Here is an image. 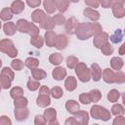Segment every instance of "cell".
I'll return each mask as SVG.
<instances>
[{
	"mask_svg": "<svg viewBox=\"0 0 125 125\" xmlns=\"http://www.w3.org/2000/svg\"><path fill=\"white\" fill-rule=\"evenodd\" d=\"M99 3L104 8H110L112 5V0H99Z\"/></svg>",
	"mask_w": 125,
	"mask_h": 125,
	"instance_id": "6f0895ef",
	"label": "cell"
},
{
	"mask_svg": "<svg viewBox=\"0 0 125 125\" xmlns=\"http://www.w3.org/2000/svg\"><path fill=\"white\" fill-rule=\"evenodd\" d=\"M36 104L40 107H46L51 104V99L49 95H39L36 100Z\"/></svg>",
	"mask_w": 125,
	"mask_h": 125,
	"instance_id": "44dd1931",
	"label": "cell"
},
{
	"mask_svg": "<svg viewBox=\"0 0 125 125\" xmlns=\"http://www.w3.org/2000/svg\"><path fill=\"white\" fill-rule=\"evenodd\" d=\"M90 113H91L93 118H95V119H102L104 121H107L111 117L110 112L105 107H104L102 105H98V104H95V105H93L91 107Z\"/></svg>",
	"mask_w": 125,
	"mask_h": 125,
	"instance_id": "6da1fadb",
	"label": "cell"
},
{
	"mask_svg": "<svg viewBox=\"0 0 125 125\" xmlns=\"http://www.w3.org/2000/svg\"><path fill=\"white\" fill-rule=\"evenodd\" d=\"M117 117L113 120V125H124L125 124V118L121 115H116Z\"/></svg>",
	"mask_w": 125,
	"mask_h": 125,
	"instance_id": "816d5d0a",
	"label": "cell"
},
{
	"mask_svg": "<svg viewBox=\"0 0 125 125\" xmlns=\"http://www.w3.org/2000/svg\"><path fill=\"white\" fill-rule=\"evenodd\" d=\"M67 43H68L67 37L64 34H59V35L56 36L54 47H56L59 50H62L67 46Z\"/></svg>",
	"mask_w": 125,
	"mask_h": 125,
	"instance_id": "8992f818",
	"label": "cell"
},
{
	"mask_svg": "<svg viewBox=\"0 0 125 125\" xmlns=\"http://www.w3.org/2000/svg\"><path fill=\"white\" fill-rule=\"evenodd\" d=\"M28 104V101L26 98H24L23 96L21 97H19V98H16L15 99V102H14V104H15V107L16 108H21V107H25Z\"/></svg>",
	"mask_w": 125,
	"mask_h": 125,
	"instance_id": "4dcf8cb0",
	"label": "cell"
},
{
	"mask_svg": "<svg viewBox=\"0 0 125 125\" xmlns=\"http://www.w3.org/2000/svg\"><path fill=\"white\" fill-rule=\"evenodd\" d=\"M27 33L30 35V36H34V35H38L39 34V28L34 24V23H30L29 22V26H28V30H27Z\"/></svg>",
	"mask_w": 125,
	"mask_h": 125,
	"instance_id": "7dc6e473",
	"label": "cell"
},
{
	"mask_svg": "<svg viewBox=\"0 0 125 125\" xmlns=\"http://www.w3.org/2000/svg\"><path fill=\"white\" fill-rule=\"evenodd\" d=\"M53 20L55 21V24H58V25H62L65 22V18L62 15V14H57L53 17Z\"/></svg>",
	"mask_w": 125,
	"mask_h": 125,
	"instance_id": "681fc988",
	"label": "cell"
},
{
	"mask_svg": "<svg viewBox=\"0 0 125 125\" xmlns=\"http://www.w3.org/2000/svg\"><path fill=\"white\" fill-rule=\"evenodd\" d=\"M111 9H112V13H113V15H114L115 18L122 19L125 16V10H124V6L122 4L113 3L111 5Z\"/></svg>",
	"mask_w": 125,
	"mask_h": 125,
	"instance_id": "30bf717a",
	"label": "cell"
},
{
	"mask_svg": "<svg viewBox=\"0 0 125 125\" xmlns=\"http://www.w3.org/2000/svg\"><path fill=\"white\" fill-rule=\"evenodd\" d=\"M26 3L31 8H37L41 4V0H26Z\"/></svg>",
	"mask_w": 125,
	"mask_h": 125,
	"instance_id": "11a10c76",
	"label": "cell"
},
{
	"mask_svg": "<svg viewBox=\"0 0 125 125\" xmlns=\"http://www.w3.org/2000/svg\"><path fill=\"white\" fill-rule=\"evenodd\" d=\"M90 74H91V78L96 82H98L101 79L102 69H101V67L98 63H92L91 68H90Z\"/></svg>",
	"mask_w": 125,
	"mask_h": 125,
	"instance_id": "ba28073f",
	"label": "cell"
},
{
	"mask_svg": "<svg viewBox=\"0 0 125 125\" xmlns=\"http://www.w3.org/2000/svg\"><path fill=\"white\" fill-rule=\"evenodd\" d=\"M49 61L54 65H59L62 62V56L60 53H53L49 57Z\"/></svg>",
	"mask_w": 125,
	"mask_h": 125,
	"instance_id": "f546056e",
	"label": "cell"
},
{
	"mask_svg": "<svg viewBox=\"0 0 125 125\" xmlns=\"http://www.w3.org/2000/svg\"><path fill=\"white\" fill-rule=\"evenodd\" d=\"M124 49H125V45L123 44V45L120 47V49H119V55H123V54H124Z\"/></svg>",
	"mask_w": 125,
	"mask_h": 125,
	"instance_id": "94428289",
	"label": "cell"
},
{
	"mask_svg": "<svg viewBox=\"0 0 125 125\" xmlns=\"http://www.w3.org/2000/svg\"><path fill=\"white\" fill-rule=\"evenodd\" d=\"M30 43L31 45H33L34 47L40 49L42 46H43V43H44V40L43 38L38 34V35H34V36H31V39H30Z\"/></svg>",
	"mask_w": 125,
	"mask_h": 125,
	"instance_id": "d6a6232c",
	"label": "cell"
},
{
	"mask_svg": "<svg viewBox=\"0 0 125 125\" xmlns=\"http://www.w3.org/2000/svg\"><path fill=\"white\" fill-rule=\"evenodd\" d=\"M43 6L46 10V12L48 14H53L56 11V4H55V0H44L43 2Z\"/></svg>",
	"mask_w": 125,
	"mask_h": 125,
	"instance_id": "83f0119b",
	"label": "cell"
},
{
	"mask_svg": "<svg viewBox=\"0 0 125 125\" xmlns=\"http://www.w3.org/2000/svg\"><path fill=\"white\" fill-rule=\"evenodd\" d=\"M10 8L13 14H20L24 10V3L21 0H16L11 4Z\"/></svg>",
	"mask_w": 125,
	"mask_h": 125,
	"instance_id": "e0dca14e",
	"label": "cell"
},
{
	"mask_svg": "<svg viewBox=\"0 0 125 125\" xmlns=\"http://www.w3.org/2000/svg\"><path fill=\"white\" fill-rule=\"evenodd\" d=\"M123 64H124L123 60H122L121 58H118V57H113V58L111 59V61H110V65H111V67H112L114 70H116V71L120 70V69L122 68Z\"/></svg>",
	"mask_w": 125,
	"mask_h": 125,
	"instance_id": "d4e9b609",
	"label": "cell"
},
{
	"mask_svg": "<svg viewBox=\"0 0 125 125\" xmlns=\"http://www.w3.org/2000/svg\"><path fill=\"white\" fill-rule=\"evenodd\" d=\"M14 113H15V117L18 121H23L28 117L29 111L25 106V107H21V108H16Z\"/></svg>",
	"mask_w": 125,
	"mask_h": 125,
	"instance_id": "7c38bea8",
	"label": "cell"
},
{
	"mask_svg": "<svg viewBox=\"0 0 125 125\" xmlns=\"http://www.w3.org/2000/svg\"><path fill=\"white\" fill-rule=\"evenodd\" d=\"M40 26L46 30H52L55 27V21L53 20V18L49 17V16H45V18L39 22Z\"/></svg>",
	"mask_w": 125,
	"mask_h": 125,
	"instance_id": "8fae6325",
	"label": "cell"
},
{
	"mask_svg": "<svg viewBox=\"0 0 125 125\" xmlns=\"http://www.w3.org/2000/svg\"><path fill=\"white\" fill-rule=\"evenodd\" d=\"M77 24H78V21L74 17L69 18L65 22V31L68 34H74L76 27H77Z\"/></svg>",
	"mask_w": 125,
	"mask_h": 125,
	"instance_id": "52a82bcc",
	"label": "cell"
},
{
	"mask_svg": "<svg viewBox=\"0 0 125 125\" xmlns=\"http://www.w3.org/2000/svg\"><path fill=\"white\" fill-rule=\"evenodd\" d=\"M122 39H123V31H122L121 29H116V30L114 31V33L110 36L111 42H112V43H115V44L121 42Z\"/></svg>",
	"mask_w": 125,
	"mask_h": 125,
	"instance_id": "1f68e13d",
	"label": "cell"
},
{
	"mask_svg": "<svg viewBox=\"0 0 125 125\" xmlns=\"http://www.w3.org/2000/svg\"><path fill=\"white\" fill-rule=\"evenodd\" d=\"M0 52L8 55L10 58H16L18 56V50L10 39H2L0 41Z\"/></svg>",
	"mask_w": 125,
	"mask_h": 125,
	"instance_id": "7a4b0ae2",
	"label": "cell"
},
{
	"mask_svg": "<svg viewBox=\"0 0 125 125\" xmlns=\"http://www.w3.org/2000/svg\"><path fill=\"white\" fill-rule=\"evenodd\" d=\"M11 83H12V80L2 74H0V86L1 88L3 89H9L11 87Z\"/></svg>",
	"mask_w": 125,
	"mask_h": 125,
	"instance_id": "f35d334b",
	"label": "cell"
},
{
	"mask_svg": "<svg viewBox=\"0 0 125 125\" xmlns=\"http://www.w3.org/2000/svg\"><path fill=\"white\" fill-rule=\"evenodd\" d=\"M0 74L6 76V77H8V78H10L12 81H13V79H14V77H15L14 71H13L11 68H9V67H3L2 70H1V73H0Z\"/></svg>",
	"mask_w": 125,
	"mask_h": 125,
	"instance_id": "bcb514c9",
	"label": "cell"
},
{
	"mask_svg": "<svg viewBox=\"0 0 125 125\" xmlns=\"http://www.w3.org/2000/svg\"><path fill=\"white\" fill-rule=\"evenodd\" d=\"M100 49H101L102 53H103L104 55H105V56H109V55H111V54L113 53V47H112L111 44H109L108 42H105Z\"/></svg>",
	"mask_w": 125,
	"mask_h": 125,
	"instance_id": "74e56055",
	"label": "cell"
},
{
	"mask_svg": "<svg viewBox=\"0 0 125 125\" xmlns=\"http://www.w3.org/2000/svg\"><path fill=\"white\" fill-rule=\"evenodd\" d=\"M83 14L85 17H87L88 19H90L93 21H96L100 19V13L94 9H91V8H86L83 11Z\"/></svg>",
	"mask_w": 125,
	"mask_h": 125,
	"instance_id": "9a60e30c",
	"label": "cell"
},
{
	"mask_svg": "<svg viewBox=\"0 0 125 125\" xmlns=\"http://www.w3.org/2000/svg\"><path fill=\"white\" fill-rule=\"evenodd\" d=\"M125 81V74L118 70L117 72H115V77H114V83H118V84H121Z\"/></svg>",
	"mask_w": 125,
	"mask_h": 125,
	"instance_id": "c3c4849f",
	"label": "cell"
},
{
	"mask_svg": "<svg viewBox=\"0 0 125 125\" xmlns=\"http://www.w3.org/2000/svg\"><path fill=\"white\" fill-rule=\"evenodd\" d=\"M79 101H80L83 104H89L90 103H92L88 93H82V94H80V96H79Z\"/></svg>",
	"mask_w": 125,
	"mask_h": 125,
	"instance_id": "f907efd6",
	"label": "cell"
},
{
	"mask_svg": "<svg viewBox=\"0 0 125 125\" xmlns=\"http://www.w3.org/2000/svg\"><path fill=\"white\" fill-rule=\"evenodd\" d=\"M111 113L114 114V115H121L124 113V107L119 104H116L114 105H112L111 107Z\"/></svg>",
	"mask_w": 125,
	"mask_h": 125,
	"instance_id": "7bdbcfd3",
	"label": "cell"
},
{
	"mask_svg": "<svg viewBox=\"0 0 125 125\" xmlns=\"http://www.w3.org/2000/svg\"><path fill=\"white\" fill-rule=\"evenodd\" d=\"M108 38H109L108 34H107L106 32H103V31H102V32L98 33L97 35H95L94 40H93V44H94V46H95L96 48L100 49L105 42H107Z\"/></svg>",
	"mask_w": 125,
	"mask_h": 125,
	"instance_id": "5b68a950",
	"label": "cell"
},
{
	"mask_svg": "<svg viewBox=\"0 0 125 125\" xmlns=\"http://www.w3.org/2000/svg\"><path fill=\"white\" fill-rule=\"evenodd\" d=\"M64 86H65V89L69 92H72L76 89L77 87V82H76V79L74 76H68L66 79H65V82H64Z\"/></svg>",
	"mask_w": 125,
	"mask_h": 125,
	"instance_id": "ffe728a7",
	"label": "cell"
},
{
	"mask_svg": "<svg viewBox=\"0 0 125 125\" xmlns=\"http://www.w3.org/2000/svg\"><path fill=\"white\" fill-rule=\"evenodd\" d=\"M4 28V32L5 34L11 36V35H14L16 33V30H17V27H16V24L14 22H11V21H8L4 24L3 26Z\"/></svg>",
	"mask_w": 125,
	"mask_h": 125,
	"instance_id": "484cf974",
	"label": "cell"
},
{
	"mask_svg": "<svg viewBox=\"0 0 125 125\" xmlns=\"http://www.w3.org/2000/svg\"><path fill=\"white\" fill-rule=\"evenodd\" d=\"M75 72L78 76V79L81 82H88L91 79L90 69L87 67V65L84 62H79L75 66Z\"/></svg>",
	"mask_w": 125,
	"mask_h": 125,
	"instance_id": "277c9868",
	"label": "cell"
},
{
	"mask_svg": "<svg viewBox=\"0 0 125 125\" xmlns=\"http://www.w3.org/2000/svg\"><path fill=\"white\" fill-rule=\"evenodd\" d=\"M88 94H89V97H90V99H91V102H93V103L99 102V101L101 100V98H102V94H101V92H100L98 89L91 90Z\"/></svg>",
	"mask_w": 125,
	"mask_h": 125,
	"instance_id": "836d02e7",
	"label": "cell"
},
{
	"mask_svg": "<svg viewBox=\"0 0 125 125\" xmlns=\"http://www.w3.org/2000/svg\"><path fill=\"white\" fill-rule=\"evenodd\" d=\"M65 108H66V110H67L69 113L74 114V113H76V112L79 110L80 106H79V104H78L77 102H75V101H73V100H68V101L65 103Z\"/></svg>",
	"mask_w": 125,
	"mask_h": 125,
	"instance_id": "2e32d148",
	"label": "cell"
},
{
	"mask_svg": "<svg viewBox=\"0 0 125 125\" xmlns=\"http://www.w3.org/2000/svg\"><path fill=\"white\" fill-rule=\"evenodd\" d=\"M124 1H125V0H112V4H113V3H116V4H122V5H123Z\"/></svg>",
	"mask_w": 125,
	"mask_h": 125,
	"instance_id": "6125c7cd",
	"label": "cell"
},
{
	"mask_svg": "<svg viewBox=\"0 0 125 125\" xmlns=\"http://www.w3.org/2000/svg\"><path fill=\"white\" fill-rule=\"evenodd\" d=\"M12 18H13V12L11 11V8H8V7L3 8L2 11L0 12V19H1L2 21H10Z\"/></svg>",
	"mask_w": 125,
	"mask_h": 125,
	"instance_id": "4316f807",
	"label": "cell"
},
{
	"mask_svg": "<svg viewBox=\"0 0 125 125\" xmlns=\"http://www.w3.org/2000/svg\"><path fill=\"white\" fill-rule=\"evenodd\" d=\"M0 28H1V21H0Z\"/></svg>",
	"mask_w": 125,
	"mask_h": 125,
	"instance_id": "03108f58",
	"label": "cell"
},
{
	"mask_svg": "<svg viewBox=\"0 0 125 125\" xmlns=\"http://www.w3.org/2000/svg\"><path fill=\"white\" fill-rule=\"evenodd\" d=\"M70 2H73V3H76V2H78L79 0H69Z\"/></svg>",
	"mask_w": 125,
	"mask_h": 125,
	"instance_id": "be15d7a7",
	"label": "cell"
},
{
	"mask_svg": "<svg viewBox=\"0 0 125 125\" xmlns=\"http://www.w3.org/2000/svg\"><path fill=\"white\" fill-rule=\"evenodd\" d=\"M11 124H12V121L8 116L6 115L0 116V125H11Z\"/></svg>",
	"mask_w": 125,
	"mask_h": 125,
	"instance_id": "db71d44e",
	"label": "cell"
},
{
	"mask_svg": "<svg viewBox=\"0 0 125 125\" xmlns=\"http://www.w3.org/2000/svg\"><path fill=\"white\" fill-rule=\"evenodd\" d=\"M23 90L22 88L21 87H14L12 88V90L10 91V96L13 98V99H16V98H19V97H21L23 96Z\"/></svg>",
	"mask_w": 125,
	"mask_h": 125,
	"instance_id": "60d3db41",
	"label": "cell"
},
{
	"mask_svg": "<svg viewBox=\"0 0 125 125\" xmlns=\"http://www.w3.org/2000/svg\"><path fill=\"white\" fill-rule=\"evenodd\" d=\"M45 16H46V14L44 13V11H42V10H40V9H37V10H35V11L32 12V14H31V19H32V21H33L34 22L39 23V22L45 18Z\"/></svg>",
	"mask_w": 125,
	"mask_h": 125,
	"instance_id": "cb8c5ba5",
	"label": "cell"
},
{
	"mask_svg": "<svg viewBox=\"0 0 125 125\" xmlns=\"http://www.w3.org/2000/svg\"><path fill=\"white\" fill-rule=\"evenodd\" d=\"M64 124H65V125H77V124H79V122H78L74 117H69V118H67V119L65 120Z\"/></svg>",
	"mask_w": 125,
	"mask_h": 125,
	"instance_id": "680465c9",
	"label": "cell"
},
{
	"mask_svg": "<svg viewBox=\"0 0 125 125\" xmlns=\"http://www.w3.org/2000/svg\"><path fill=\"white\" fill-rule=\"evenodd\" d=\"M40 84L38 80H33V79H29L27 81V88L30 91H36L39 88Z\"/></svg>",
	"mask_w": 125,
	"mask_h": 125,
	"instance_id": "ee69618b",
	"label": "cell"
},
{
	"mask_svg": "<svg viewBox=\"0 0 125 125\" xmlns=\"http://www.w3.org/2000/svg\"><path fill=\"white\" fill-rule=\"evenodd\" d=\"M52 75H53V78H54L55 80L60 81V80H62V79L66 76V70H65V68H63V67L58 66V67H56V68L53 69Z\"/></svg>",
	"mask_w": 125,
	"mask_h": 125,
	"instance_id": "4fadbf2b",
	"label": "cell"
},
{
	"mask_svg": "<svg viewBox=\"0 0 125 125\" xmlns=\"http://www.w3.org/2000/svg\"><path fill=\"white\" fill-rule=\"evenodd\" d=\"M31 74H32V77H33L35 80H38V81H40V80L46 78V76H47V73H46L43 69L37 68V67L31 68Z\"/></svg>",
	"mask_w": 125,
	"mask_h": 125,
	"instance_id": "603a6c76",
	"label": "cell"
},
{
	"mask_svg": "<svg viewBox=\"0 0 125 125\" xmlns=\"http://www.w3.org/2000/svg\"><path fill=\"white\" fill-rule=\"evenodd\" d=\"M50 94L52 95L53 98H55V99H60V98L63 95V91H62V89L61 87L55 86V87H53V88L50 90Z\"/></svg>",
	"mask_w": 125,
	"mask_h": 125,
	"instance_id": "d590c367",
	"label": "cell"
},
{
	"mask_svg": "<svg viewBox=\"0 0 125 125\" xmlns=\"http://www.w3.org/2000/svg\"><path fill=\"white\" fill-rule=\"evenodd\" d=\"M24 64L28 67V68H35V67H37L38 65H39V61L37 60V59H35V58H27L26 60H25V62H24Z\"/></svg>",
	"mask_w": 125,
	"mask_h": 125,
	"instance_id": "ab89813d",
	"label": "cell"
},
{
	"mask_svg": "<svg viewBox=\"0 0 125 125\" xmlns=\"http://www.w3.org/2000/svg\"><path fill=\"white\" fill-rule=\"evenodd\" d=\"M119 97H120V93H119L117 90H115V89L110 90V91L108 92V94H107V100H108L109 102H111V103L117 102L118 99H119Z\"/></svg>",
	"mask_w": 125,
	"mask_h": 125,
	"instance_id": "e575fe53",
	"label": "cell"
},
{
	"mask_svg": "<svg viewBox=\"0 0 125 125\" xmlns=\"http://www.w3.org/2000/svg\"><path fill=\"white\" fill-rule=\"evenodd\" d=\"M85 4L91 8H98L99 0H85Z\"/></svg>",
	"mask_w": 125,
	"mask_h": 125,
	"instance_id": "9f6ffc18",
	"label": "cell"
},
{
	"mask_svg": "<svg viewBox=\"0 0 125 125\" xmlns=\"http://www.w3.org/2000/svg\"><path fill=\"white\" fill-rule=\"evenodd\" d=\"M90 28H91V33L93 35H97L98 33L103 31V27L99 22H90Z\"/></svg>",
	"mask_w": 125,
	"mask_h": 125,
	"instance_id": "8d00e7d4",
	"label": "cell"
},
{
	"mask_svg": "<svg viewBox=\"0 0 125 125\" xmlns=\"http://www.w3.org/2000/svg\"><path fill=\"white\" fill-rule=\"evenodd\" d=\"M1 66H2V61L0 60V67H1Z\"/></svg>",
	"mask_w": 125,
	"mask_h": 125,
	"instance_id": "e7e4bbea",
	"label": "cell"
},
{
	"mask_svg": "<svg viewBox=\"0 0 125 125\" xmlns=\"http://www.w3.org/2000/svg\"><path fill=\"white\" fill-rule=\"evenodd\" d=\"M75 34L78 39L80 40H87L92 36L91 28H90V22H81L77 24Z\"/></svg>",
	"mask_w": 125,
	"mask_h": 125,
	"instance_id": "3957f363",
	"label": "cell"
},
{
	"mask_svg": "<svg viewBox=\"0 0 125 125\" xmlns=\"http://www.w3.org/2000/svg\"><path fill=\"white\" fill-rule=\"evenodd\" d=\"M114 77H115V72L111 70L110 68H105L103 71V79L105 83H114Z\"/></svg>",
	"mask_w": 125,
	"mask_h": 125,
	"instance_id": "5bb4252c",
	"label": "cell"
},
{
	"mask_svg": "<svg viewBox=\"0 0 125 125\" xmlns=\"http://www.w3.org/2000/svg\"><path fill=\"white\" fill-rule=\"evenodd\" d=\"M46 120L44 119V117L42 115H36L35 119H34V124L35 125H44L46 124Z\"/></svg>",
	"mask_w": 125,
	"mask_h": 125,
	"instance_id": "f5cc1de1",
	"label": "cell"
},
{
	"mask_svg": "<svg viewBox=\"0 0 125 125\" xmlns=\"http://www.w3.org/2000/svg\"><path fill=\"white\" fill-rule=\"evenodd\" d=\"M28 26H29V22L26 20H23V19L19 20L16 23L17 30H19L20 32H22V33H27Z\"/></svg>",
	"mask_w": 125,
	"mask_h": 125,
	"instance_id": "7402d4cb",
	"label": "cell"
},
{
	"mask_svg": "<svg viewBox=\"0 0 125 125\" xmlns=\"http://www.w3.org/2000/svg\"><path fill=\"white\" fill-rule=\"evenodd\" d=\"M78 63V59L74 56H69L67 59H66V66L70 69L72 68H75L76 64Z\"/></svg>",
	"mask_w": 125,
	"mask_h": 125,
	"instance_id": "b9f144b4",
	"label": "cell"
},
{
	"mask_svg": "<svg viewBox=\"0 0 125 125\" xmlns=\"http://www.w3.org/2000/svg\"><path fill=\"white\" fill-rule=\"evenodd\" d=\"M56 36H57V34L55 33V31H53V30H47L46 31L44 37H45V42H46L48 47H54Z\"/></svg>",
	"mask_w": 125,
	"mask_h": 125,
	"instance_id": "d6986e66",
	"label": "cell"
},
{
	"mask_svg": "<svg viewBox=\"0 0 125 125\" xmlns=\"http://www.w3.org/2000/svg\"><path fill=\"white\" fill-rule=\"evenodd\" d=\"M74 118L79 122V124L87 125L89 122V114L87 111L78 110L76 113H74Z\"/></svg>",
	"mask_w": 125,
	"mask_h": 125,
	"instance_id": "9c48e42d",
	"label": "cell"
},
{
	"mask_svg": "<svg viewBox=\"0 0 125 125\" xmlns=\"http://www.w3.org/2000/svg\"><path fill=\"white\" fill-rule=\"evenodd\" d=\"M55 4H56V8L61 13H63L68 8L69 0H55Z\"/></svg>",
	"mask_w": 125,
	"mask_h": 125,
	"instance_id": "f1b7e54d",
	"label": "cell"
},
{
	"mask_svg": "<svg viewBox=\"0 0 125 125\" xmlns=\"http://www.w3.org/2000/svg\"><path fill=\"white\" fill-rule=\"evenodd\" d=\"M23 65H24L23 64V62H21V60H18V59L13 60L12 62H11V66L15 70H21V69H22Z\"/></svg>",
	"mask_w": 125,
	"mask_h": 125,
	"instance_id": "f6af8a7d",
	"label": "cell"
},
{
	"mask_svg": "<svg viewBox=\"0 0 125 125\" xmlns=\"http://www.w3.org/2000/svg\"><path fill=\"white\" fill-rule=\"evenodd\" d=\"M50 89L47 86H41L39 89V95H49Z\"/></svg>",
	"mask_w": 125,
	"mask_h": 125,
	"instance_id": "91938a15",
	"label": "cell"
},
{
	"mask_svg": "<svg viewBox=\"0 0 125 125\" xmlns=\"http://www.w3.org/2000/svg\"><path fill=\"white\" fill-rule=\"evenodd\" d=\"M0 91H1V86H0Z\"/></svg>",
	"mask_w": 125,
	"mask_h": 125,
	"instance_id": "003e7915",
	"label": "cell"
},
{
	"mask_svg": "<svg viewBox=\"0 0 125 125\" xmlns=\"http://www.w3.org/2000/svg\"><path fill=\"white\" fill-rule=\"evenodd\" d=\"M43 117L46 120V122H48V123L56 120V117H57V111H56V109L55 108H52V107L45 109Z\"/></svg>",
	"mask_w": 125,
	"mask_h": 125,
	"instance_id": "ac0fdd59",
	"label": "cell"
}]
</instances>
